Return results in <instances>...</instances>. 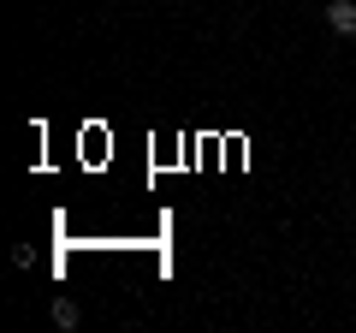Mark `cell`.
<instances>
[{
  "mask_svg": "<svg viewBox=\"0 0 356 333\" xmlns=\"http://www.w3.org/2000/svg\"><path fill=\"white\" fill-rule=\"evenodd\" d=\"M54 327H65V333H77V327H83V309H77L72 297H54Z\"/></svg>",
  "mask_w": 356,
  "mask_h": 333,
  "instance_id": "cell-2",
  "label": "cell"
},
{
  "mask_svg": "<svg viewBox=\"0 0 356 333\" xmlns=\"http://www.w3.org/2000/svg\"><path fill=\"white\" fill-rule=\"evenodd\" d=\"M327 30L332 36H356V0H327Z\"/></svg>",
  "mask_w": 356,
  "mask_h": 333,
  "instance_id": "cell-1",
  "label": "cell"
}]
</instances>
